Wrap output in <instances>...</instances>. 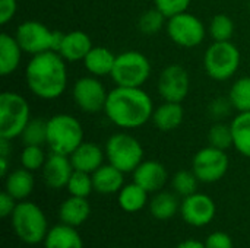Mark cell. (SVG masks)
Wrapping results in <instances>:
<instances>
[{"label":"cell","mask_w":250,"mask_h":248,"mask_svg":"<svg viewBox=\"0 0 250 248\" xmlns=\"http://www.w3.org/2000/svg\"><path fill=\"white\" fill-rule=\"evenodd\" d=\"M176 248H205V244L201 243V241H198V240L190 238V240H186V241L180 243Z\"/></svg>","instance_id":"43"},{"label":"cell","mask_w":250,"mask_h":248,"mask_svg":"<svg viewBox=\"0 0 250 248\" xmlns=\"http://www.w3.org/2000/svg\"><path fill=\"white\" fill-rule=\"evenodd\" d=\"M94 190L100 194H114L125 186V172L111 164H103L92 172Z\"/></svg>","instance_id":"19"},{"label":"cell","mask_w":250,"mask_h":248,"mask_svg":"<svg viewBox=\"0 0 250 248\" xmlns=\"http://www.w3.org/2000/svg\"><path fill=\"white\" fill-rule=\"evenodd\" d=\"M16 199H13L7 191H3L0 194V216L1 218H7L12 216L15 208H16Z\"/></svg>","instance_id":"41"},{"label":"cell","mask_w":250,"mask_h":248,"mask_svg":"<svg viewBox=\"0 0 250 248\" xmlns=\"http://www.w3.org/2000/svg\"><path fill=\"white\" fill-rule=\"evenodd\" d=\"M217 213L215 202L204 193H193L183 197L180 203V215L183 221L192 227H205L212 222Z\"/></svg>","instance_id":"14"},{"label":"cell","mask_w":250,"mask_h":248,"mask_svg":"<svg viewBox=\"0 0 250 248\" xmlns=\"http://www.w3.org/2000/svg\"><path fill=\"white\" fill-rule=\"evenodd\" d=\"M63 35V32L51 31L38 20H25L15 31V38L21 48L31 56L45 51H59Z\"/></svg>","instance_id":"8"},{"label":"cell","mask_w":250,"mask_h":248,"mask_svg":"<svg viewBox=\"0 0 250 248\" xmlns=\"http://www.w3.org/2000/svg\"><path fill=\"white\" fill-rule=\"evenodd\" d=\"M205 248H234L233 240L226 232H212L205 240Z\"/></svg>","instance_id":"39"},{"label":"cell","mask_w":250,"mask_h":248,"mask_svg":"<svg viewBox=\"0 0 250 248\" xmlns=\"http://www.w3.org/2000/svg\"><path fill=\"white\" fill-rule=\"evenodd\" d=\"M12 227L16 237L28 246L44 243L48 234V222L41 208L32 202L22 200L12 213Z\"/></svg>","instance_id":"4"},{"label":"cell","mask_w":250,"mask_h":248,"mask_svg":"<svg viewBox=\"0 0 250 248\" xmlns=\"http://www.w3.org/2000/svg\"><path fill=\"white\" fill-rule=\"evenodd\" d=\"M94 47L91 37L83 31H70L63 35L62 44L59 47V54L67 63L83 61L86 54Z\"/></svg>","instance_id":"17"},{"label":"cell","mask_w":250,"mask_h":248,"mask_svg":"<svg viewBox=\"0 0 250 248\" xmlns=\"http://www.w3.org/2000/svg\"><path fill=\"white\" fill-rule=\"evenodd\" d=\"M233 110H234V107H233V104H231L229 96L227 98H223V96L215 98L208 105V114L215 121H223L224 118L230 117Z\"/></svg>","instance_id":"37"},{"label":"cell","mask_w":250,"mask_h":248,"mask_svg":"<svg viewBox=\"0 0 250 248\" xmlns=\"http://www.w3.org/2000/svg\"><path fill=\"white\" fill-rule=\"evenodd\" d=\"M152 66L149 58L136 50H129L117 54L110 77L116 86L142 88L149 79Z\"/></svg>","instance_id":"7"},{"label":"cell","mask_w":250,"mask_h":248,"mask_svg":"<svg viewBox=\"0 0 250 248\" xmlns=\"http://www.w3.org/2000/svg\"><path fill=\"white\" fill-rule=\"evenodd\" d=\"M249 9H250V0H249Z\"/></svg>","instance_id":"45"},{"label":"cell","mask_w":250,"mask_h":248,"mask_svg":"<svg viewBox=\"0 0 250 248\" xmlns=\"http://www.w3.org/2000/svg\"><path fill=\"white\" fill-rule=\"evenodd\" d=\"M166 19L167 18L154 6L152 9L145 10L139 16V19H138V29L142 34H145V35H155V34H158L167 25Z\"/></svg>","instance_id":"32"},{"label":"cell","mask_w":250,"mask_h":248,"mask_svg":"<svg viewBox=\"0 0 250 248\" xmlns=\"http://www.w3.org/2000/svg\"><path fill=\"white\" fill-rule=\"evenodd\" d=\"M154 102L142 88L116 86L108 91L104 114L119 129L133 130L152 120Z\"/></svg>","instance_id":"1"},{"label":"cell","mask_w":250,"mask_h":248,"mask_svg":"<svg viewBox=\"0 0 250 248\" xmlns=\"http://www.w3.org/2000/svg\"><path fill=\"white\" fill-rule=\"evenodd\" d=\"M9 174V158L0 156V175L4 178Z\"/></svg>","instance_id":"44"},{"label":"cell","mask_w":250,"mask_h":248,"mask_svg":"<svg viewBox=\"0 0 250 248\" xmlns=\"http://www.w3.org/2000/svg\"><path fill=\"white\" fill-rule=\"evenodd\" d=\"M105 158V151L101 149L94 142H82L70 155V162L76 171H83L88 174H92L97 171L103 164Z\"/></svg>","instance_id":"18"},{"label":"cell","mask_w":250,"mask_h":248,"mask_svg":"<svg viewBox=\"0 0 250 248\" xmlns=\"http://www.w3.org/2000/svg\"><path fill=\"white\" fill-rule=\"evenodd\" d=\"M157 91L163 101L183 102L190 91V76L180 64L166 66L157 80Z\"/></svg>","instance_id":"13"},{"label":"cell","mask_w":250,"mask_h":248,"mask_svg":"<svg viewBox=\"0 0 250 248\" xmlns=\"http://www.w3.org/2000/svg\"><path fill=\"white\" fill-rule=\"evenodd\" d=\"M67 191L70 196H78V197H88L92 190H94V183H92V174L83 172V171H73L67 186Z\"/></svg>","instance_id":"35"},{"label":"cell","mask_w":250,"mask_h":248,"mask_svg":"<svg viewBox=\"0 0 250 248\" xmlns=\"http://www.w3.org/2000/svg\"><path fill=\"white\" fill-rule=\"evenodd\" d=\"M166 31L168 38L176 45L183 48H195L201 45L207 37V28L204 22L189 12L168 18Z\"/></svg>","instance_id":"10"},{"label":"cell","mask_w":250,"mask_h":248,"mask_svg":"<svg viewBox=\"0 0 250 248\" xmlns=\"http://www.w3.org/2000/svg\"><path fill=\"white\" fill-rule=\"evenodd\" d=\"M229 156L226 151L207 146L198 151L192 159V171L199 178L201 183H217L220 181L229 171Z\"/></svg>","instance_id":"11"},{"label":"cell","mask_w":250,"mask_h":248,"mask_svg":"<svg viewBox=\"0 0 250 248\" xmlns=\"http://www.w3.org/2000/svg\"><path fill=\"white\" fill-rule=\"evenodd\" d=\"M47 161V155L42 149V146H32L25 145L21 152V165L29 171H38L42 170L44 164Z\"/></svg>","instance_id":"36"},{"label":"cell","mask_w":250,"mask_h":248,"mask_svg":"<svg viewBox=\"0 0 250 248\" xmlns=\"http://www.w3.org/2000/svg\"><path fill=\"white\" fill-rule=\"evenodd\" d=\"M21 140L23 145H32V146L47 145V120L31 118L21 134Z\"/></svg>","instance_id":"30"},{"label":"cell","mask_w":250,"mask_h":248,"mask_svg":"<svg viewBox=\"0 0 250 248\" xmlns=\"http://www.w3.org/2000/svg\"><path fill=\"white\" fill-rule=\"evenodd\" d=\"M72 96L76 107L88 114H95L104 111L108 91L97 76L79 77L72 88Z\"/></svg>","instance_id":"12"},{"label":"cell","mask_w":250,"mask_h":248,"mask_svg":"<svg viewBox=\"0 0 250 248\" xmlns=\"http://www.w3.org/2000/svg\"><path fill=\"white\" fill-rule=\"evenodd\" d=\"M199 183L201 181L195 175V172L193 171H188V170L177 171L173 175V178H171V187H173L174 193L182 196V197H188V196L196 193Z\"/></svg>","instance_id":"33"},{"label":"cell","mask_w":250,"mask_h":248,"mask_svg":"<svg viewBox=\"0 0 250 248\" xmlns=\"http://www.w3.org/2000/svg\"><path fill=\"white\" fill-rule=\"evenodd\" d=\"M168 180L166 167L158 161H142L133 171V181L148 193H158Z\"/></svg>","instance_id":"16"},{"label":"cell","mask_w":250,"mask_h":248,"mask_svg":"<svg viewBox=\"0 0 250 248\" xmlns=\"http://www.w3.org/2000/svg\"><path fill=\"white\" fill-rule=\"evenodd\" d=\"M234 31H236L234 20L226 13L215 15L208 26V32L214 41H231Z\"/></svg>","instance_id":"31"},{"label":"cell","mask_w":250,"mask_h":248,"mask_svg":"<svg viewBox=\"0 0 250 248\" xmlns=\"http://www.w3.org/2000/svg\"><path fill=\"white\" fill-rule=\"evenodd\" d=\"M18 10V1L16 0H0V23L6 25L10 22Z\"/></svg>","instance_id":"40"},{"label":"cell","mask_w":250,"mask_h":248,"mask_svg":"<svg viewBox=\"0 0 250 248\" xmlns=\"http://www.w3.org/2000/svg\"><path fill=\"white\" fill-rule=\"evenodd\" d=\"M31 118L29 104L21 94L12 91L0 94V137L7 140L21 137Z\"/></svg>","instance_id":"6"},{"label":"cell","mask_w":250,"mask_h":248,"mask_svg":"<svg viewBox=\"0 0 250 248\" xmlns=\"http://www.w3.org/2000/svg\"><path fill=\"white\" fill-rule=\"evenodd\" d=\"M23 50L16 41L15 35L12 37L7 32H1L0 35V75L9 76L18 70L21 66Z\"/></svg>","instance_id":"22"},{"label":"cell","mask_w":250,"mask_h":248,"mask_svg":"<svg viewBox=\"0 0 250 248\" xmlns=\"http://www.w3.org/2000/svg\"><path fill=\"white\" fill-rule=\"evenodd\" d=\"M149 212L157 221H170L180 212V203L174 193L158 191L149 202Z\"/></svg>","instance_id":"28"},{"label":"cell","mask_w":250,"mask_h":248,"mask_svg":"<svg viewBox=\"0 0 250 248\" xmlns=\"http://www.w3.org/2000/svg\"><path fill=\"white\" fill-rule=\"evenodd\" d=\"M34 186H35V180H34L32 171L23 167L15 171H10L4 177V191H7L13 199L19 202L31 196Z\"/></svg>","instance_id":"24"},{"label":"cell","mask_w":250,"mask_h":248,"mask_svg":"<svg viewBox=\"0 0 250 248\" xmlns=\"http://www.w3.org/2000/svg\"><path fill=\"white\" fill-rule=\"evenodd\" d=\"M45 248H83V241L75 227L60 224L48 229L44 240Z\"/></svg>","instance_id":"25"},{"label":"cell","mask_w":250,"mask_h":248,"mask_svg":"<svg viewBox=\"0 0 250 248\" xmlns=\"http://www.w3.org/2000/svg\"><path fill=\"white\" fill-rule=\"evenodd\" d=\"M229 98L237 113L250 111V76H243L231 85Z\"/></svg>","instance_id":"29"},{"label":"cell","mask_w":250,"mask_h":248,"mask_svg":"<svg viewBox=\"0 0 250 248\" xmlns=\"http://www.w3.org/2000/svg\"><path fill=\"white\" fill-rule=\"evenodd\" d=\"M89 215H91V206L86 197L70 196L60 205V209H59V218L62 224H66L75 228L85 224Z\"/></svg>","instance_id":"23"},{"label":"cell","mask_w":250,"mask_h":248,"mask_svg":"<svg viewBox=\"0 0 250 248\" xmlns=\"http://www.w3.org/2000/svg\"><path fill=\"white\" fill-rule=\"evenodd\" d=\"M155 7L168 19L174 15L188 12L192 0H154Z\"/></svg>","instance_id":"38"},{"label":"cell","mask_w":250,"mask_h":248,"mask_svg":"<svg viewBox=\"0 0 250 248\" xmlns=\"http://www.w3.org/2000/svg\"><path fill=\"white\" fill-rule=\"evenodd\" d=\"M12 140L3 139L0 137V156L1 158H9V155L12 153Z\"/></svg>","instance_id":"42"},{"label":"cell","mask_w":250,"mask_h":248,"mask_svg":"<svg viewBox=\"0 0 250 248\" xmlns=\"http://www.w3.org/2000/svg\"><path fill=\"white\" fill-rule=\"evenodd\" d=\"M148 203V191L135 181L125 184L119 191V205L127 213H136L142 210Z\"/></svg>","instance_id":"27"},{"label":"cell","mask_w":250,"mask_h":248,"mask_svg":"<svg viewBox=\"0 0 250 248\" xmlns=\"http://www.w3.org/2000/svg\"><path fill=\"white\" fill-rule=\"evenodd\" d=\"M185 118V110L182 107V102H168L164 101L161 105L155 107L152 114V123L154 126L164 133L173 132L183 123Z\"/></svg>","instance_id":"20"},{"label":"cell","mask_w":250,"mask_h":248,"mask_svg":"<svg viewBox=\"0 0 250 248\" xmlns=\"http://www.w3.org/2000/svg\"><path fill=\"white\" fill-rule=\"evenodd\" d=\"M82 123L70 114H54L47 120V146L53 153L67 155L83 142Z\"/></svg>","instance_id":"3"},{"label":"cell","mask_w":250,"mask_h":248,"mask_svg":"<svg viewBox=\"0 0 250 248\" xmlns=\"http://www.w3.org/2000/svg\"><path fill=\"white\" fill-rule=\"evenodd\" d=\"M105 158L108 164L120 171L133 172L144 161V148L141 142L126 132H117L105 142Z\"/></svg>","instance_id":"9"},{"label":"cell","mask_w":250,"mask_h":248,"mask_svg":"<svg viewBox=\"0 0 250 248\" xmlns=\"http://www.w3.org/2000/svg\"><path fill=\"white\" fill-rule=\"evenodd\" d=\"M75 168L70 162V156L60 153H50L41 170L42 180L50 189H64L73 174Z\"/></svg>","instance_id":"15"},{"label":"cell","mask_w":250,"mask_h":248,"mask_svg":"<svg viewBox=\"0 0 250 248\" xmlns=\"http://www.w3.org/2000/svg\"><path fill=\"white\" fill-rule=\"evenodd\" d=\"M208 143L209 146L227 151L233 146V132L231 126L226 124L223 121H217L214 126H211L208 132Z\"/></svg>","instance_id":"34"},{"label":"cell","mask_w":250,"mask_h":248,"mask_svg":"<svg viewBox=\"0 0 250 248\" xmlns=\"http://www.w3.org/2000/svg\"><path fill=\"white\" fill-rule=\"evenodd\" d=\"M66 60L57 51H45L31 57L25 67L28 89L40 99L60 98L67 88Z\"/></svg>","instance_id":"2"},{"label":"cell","mask_w":250,"mask_h":248,"mask_svg":"<svg viewBox=\"0 0 250 248\" xmlns=\"http://www.w3.org/2000/svg\"><path fill=\"white\" fill-rule=\"evenodd\" d=\"M116 57L117 56L110 48L94 45L91 51L86 54V57L83 58V66L88 70V73L92 76L97 77L110 76L116 63Z\"/></svg>","instance_id":"21"},{"label":"cell","mask_w":250,"mask_h":248,"mask_svg":"<svg viewBox=\"0 0 250 248\" xmlns=\"http://www.w3.org/2000/svg\"><path fill=\"white\" fill-rule=\"evenodd\" d=\"M233 132V146L234 149L250 158V111L239 113L230 123Z\"/></svg>","instance_id":"26"},{"label":"cell","mask_w":250,"mask_h":248,"mask_svg":"<svg viewBox=\"0 0 250 248\" xmlns=\"http://www.w3.org/2000/svg\"><path fill=\"white\" fill-rule=\"evenodd\" d=\"M242 56L231 41H214L204 54L205 73L218 82L231 79L240 67Z\"/></svg>","instance_id":"5"}]
</instances>
